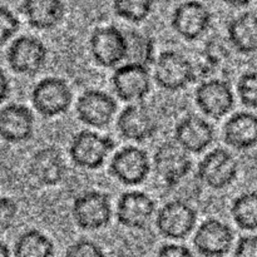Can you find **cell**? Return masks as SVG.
I'll list each match as a JSON object with an SVG mask.
<instances>
[{"label":"cell","mask_w":257,"mask_h":257,"mask_svg":"<svg viewBox=\"0 0 257 257\" xmlns=\"http://www.w3.org/2000/svg\"><path fill=\"white\" fill-rule=\"evenodd\" d=\"M196 104L203 114L213 119H220L232 110L235 95L227 80H203L195 92Z\"/></svg>","instance_id":"4fadbf2b"},{"label":"cell","mask_w":257,"mask_h":257,"mask_svg":"<svg viewBox=\"0 0 257 257\" xmlns=\"http://www.w3.org/2000/svg\"><path fill=\"white\" fill-rule=\"evenodd\" d=\"M127 39V63L150 68L155 63V42L150 35L137 30L124 32Z\"/></svg>","instance_id":"d4e9b609"},{"label":"cell","mask_w":257,"mask_h":257,"mask_svg":"<svg viewBox=\"0 0 257 257\" xmlns=\"http://www.w3.org/2000/svg\"><path fill=\"white\" fill-rule=\"evenodd\" d=\"M155 7V0H113L115 15L131 23L147 19Z\"/></svg>","instance_id":"4316f807"},{"label":"cell","mask_w":257,"mask_h":257,"mask_svg":"<svg viewBox=\"0 0 257 257\" xmlns=\"http://www.w3.org/2000/svg\"><path fill=\"white\" fill-rule=\"evenodd\" d=\"M117 113V102L112 95L99 89H88L77 102V115L80 122L93 128H104Z\"/></svg>","instance_id":"5bb4252c"},{"label":"cell","mask_w":257,"mask_h":257,"mask_svg":"<svg viewBox=\"0 0 257 257\" xmlns=\"http://www.w3.org/2000/svg\"><path fill=\"white\" fill-rule=\"evenodd\" d=\"M75 225L84 231H97L112 220L110 198L99 191H87L78 196L72 206Z\"/></svg>","instance_id":"277c9868"},{"label":"cell","mask_w":257,"mask_h":257,"mask_svg":"<svg viewBox=\"0 0 257 257\" xmlns=\"http://www.w3.org/2000/svg\"><path fill=\"white\" fill-rule=\"evenodd\" d=\"M223 140L231 148L247 151L257 146V115L251 112H237L223 125Z\"/></svg>","instance_id":"44dd1931"},{"label":"cell","mask_w":257,"mask_h":257,"mask_svg":"<svg viewBox=\"0 0 257 257\" xmlns=\"http://www.w3.org/2000/svg\"><path fill=\"white\" fill-rule=\"evenodd\" d=\"M34 133V114L24 104L12 103L0 109V140L8 143L27 142Z\"/></svg>","instance_id":"ac0fdd59"},{"label":"cell","mask_w":257,"mask_h":257,"mask_svg":"<svg viewBox=\"0 0 257 257\" xmlns=\"http://www.w3.org/2000/svg\"><path fill=\"white\" fill-rule=\"evenodd\" d=\"M196 78V69L187 57L176 50H165L156 59L155 79L162 89H186Z\"/></svg>","instance_id":"7a4b0ae2"},{"label":"cell","mask_w":257,"mask_h":257,"mask_svg":"<svg viewBox=\"0 0 257 257\" xmlns=\"http://www.w3.org/2000/svg\"><path fill=\"white\" fill-rule=\"evenodd\" d=\"M117 128L124 140L145 142L157 133L158 122L156 115L147 105L136 103L125 107L119 113Z\"/></svg>","instance_id":"9a60e30c"},{"label":"cell","mask_w":257,"mask_h":257,"mask_svg":"<svg viewBox=\"0 0 257 257\" xmlns=\"http://www.w3.org/2000/svg\"><path fill=\"white\" fill-rule=\"evenodd\" d=\"M231 216L241 230L256 231L257 191H248L237 196L231 205Z\"/></svg>","instance_id":"484cf974"},{"label":"cell","mask_w":257,"mask_h":257,"mask_svg":"<svg viewBox=\"0 0 257 257\" xmlns=\"http://www.w3.org/2000/svg\"><path fill=\"white\" fill-rule=\"evenodd\" d=\"M48 49L44 43L33 35H22L8 48L7 60L13 72L34 75L47 63Z\"/></svg>","instance_id":"ba28073f"},{"label":"cell","mask_w":257,"mask_h":257,"mask_svg":"<svg viewBox=\"0 0 257 257\" xmlns=\"http://www.w3.org/2000/svg\"><path fill=\"white\" fill-rule=\"evenodd\" d=\"M0 257H12V253H10L9 247L5 242L0 241Z\"/></svg>","instance_id":"d590c367"},{"label":"cell","mask_w":257,"mask_h":257,"mask_svg":"<svg viewBox=\"0 0 257 257\" xmlns=\"http://www.w3.org/2000/svg\"><path fill=\"white\" fill-rule=\"evenodd\" d=\"M15 257H53L54 243L42 231L28 230L17 238L14 245Z\"/></svg>","instance_id":"cb8c5ba5"},{"label":"cell","mask_w":257,"mask_h":257,"mask_svg":"<svg viewBox=\"0 0 257 257\" xmlns=\"http://www.w3.org/2000/svg\"><path fill=\"white\" fill-rule=\"evenodd\" d=\"M148 153L136 146H128L118 151L109 163V172L124 186H137L145 182L151 172Z\"/></svg>","instance_id":"9c48e42d"},{"label":"cell","mask_w":257,"mask_h":257,"mask_svg":"<svg viewBox=\"0 0 257 257\" xmlns=\"http://www.w3.org/2000/svg\"><path fill=\"white\" fill-rule=\"evenodd\" d=\"M233 257H257V235L241 237L233 251Z\"/></svg>","instance_id":"1f68e13d"},{"label":"cell","mask_w":257,"mask_h":257,"mask_svg":"<svg viewBox=\"0 0 257 257\" xmlns=\"http://www.w3.org/2000/svg\"><path fill=\"white\" fill-rule=\"evenodd\" d=\"M197 223V212L190 202L172 200L163 205L156 218L157 230L170 240H185Z\"/></svg>","instance_id":"52a82bcc"},{"label":"cell","mask_w":257,"mask_h":257,"mask_svg":"<svg viewBox=\"0 0 257 257\" xmlns=\"http://www.w3.org/2000/svg\"><path fill=\"white\" fill-rule=\"evenodd\" d=\"M175 138L177 145L188 153H201L212 145L215 131L210 122L202 117L191 114L182 118L176 125Z\"/></svg>","instance_id":"d6986e66"},{"label":"cell","mask_w":257,"mask_h":257,"mask_svg":"<svg viewBox=\"0 0 257 257\" xmlns=\"http://www.w3.org/2000/svg\"><path fill=\"white\" fill-rule=\"evenodd\" d=\"M238 176V162L225 148H215L198 163L197 177L212 190H223L235 182Z\"/></svg>","instance_id":"5b68a950"},{"label":"cell","mask_w":257,"mask_h":257,"mask_svg":"<svg viewBox=\"0 0 257 257\" xmlns=\"http://www.w3.org/2000/svg\"><path fill=\"white\" fill-rule=\"evenodd\" d=\"M212 14L203 3L187 0L175 8L171 15V27L185 40L192 42L202 37L211 27Z\"/></svg>","instance_id":"8fae6325"},{"label":"cell","mask_w":257,"mask_h":257,"mask_svg":"<svg viewBox=\"0 0 257 257\" xmlns=\"http://www.w3.org/2000/svg\"><path fill=\"white\" fill-rule=\"evenodd\" d=\"M225 4H227L228 7H232V8H243V7H247L252 0H222Z\"/></svg>","instance_id":"e575fe53"},{"label":"cell","mask_w":257,"mask_h":257,"mask_svg":"<svg viewBox=\"0 0 257 257\" xmlns=\"http://www.w3.org/2000/svg\"><path fill=\"white\" fill-rule=\"evenodd\" d=\"M237 93L245 107L257 109V70L241 75L237 83Z\"/></svg>","instance_id":"83f0119b"},{"label":"cell","mask_w":257,"mask_h":257,"mask_svg":"<svg viewBox=\"0 0 257 257\" xmlns=\"http://www.w3.org/2000/svg\"><path fill=\"white\" fill-rule=\"evenodd\" d=\"M20 22L17 15L5 5H0V45L9 42L18 33Z\"/></svg>","instance_id":"f1b7e54d"},{"label":"cell","mask_w":257,"mask_h":257,"mask_svg":"<svg viewBox=\"0 0 257 257\" xmlns=\"http://www.w3.org/2000/svg\"><path fill=\"white\" fill-rule=\"evenodd\" d=\"M29 172L43 186H57L67 176V165L60 151L54 147H44L32 156Z\"/></svg>","instance_id":"ffe728a7"},{"label":"cell","mask_w":257,"mask_h":257,"mask_svg":"<svg viewBox=\"0 0 257 257\" xmlns=\"http://www.w3.org/2000/svg\"><path fill=\"white\" fill-rule=\"evenodd\" d=\"M73 93L67 80L48 77L39 80L32 90V103L40 115L45 118L58 117L69 109Z\"/></svg>","instance_id":"3957f363"},{"label":"cell","mask_w":257,"mask_h":257,"mask_svg":"<svg viewBox=\"0 0 257 257\" xmlns=\"http://www.w3.org/2000/svg\"><path fill=\"white\" fill-rule=\"evenodd\" d=\"M233 231L227 223L217 218L203 221L193 237V245L200 255L222 257L230 252L233 243Z\"/></svg>","instance_id":"2e32d148"},{"label":"cell","mask_w":257,"mask_h":257,"mask_svg":"<svg viewBox=\"0 0 257 257\" xmlns=\"http://www.w3.org/2000/svg\"><path fill=\"white\" fill-rule=\"evenodd\" d=\"M10 94V82L4 70L0 69V103L8 99Z\"/></svg>","instance_id":"836d02e7"},{"label":"cell","mask_w":257,"mask_h":257,"mask_svg":"<svg viewBox=\"0 0 257 257\" xmlns=\"http://www.w3.org/2000/svg\"><path fill=\"white\" fill-rule=\"evenodd\" d=\"M64 257H107L103 248L97 242L82 238L73 242L65 251Z\"/></svg>","instance_id":"f546056e"},{"label":"cell","mask_w":257,"mask_h":257,"mask_svg":"<svg viewBox=\"0 0 257 257\" xmlns=\"http://www.w3.org/2000/svg\"><path fill=\"white\" fill-rule=\"evenodd\" d=\"M112 87L123 102H141L151 92L150 68L138 64H123L112 74Z\"/></svg>","instance_id":"7c38bea8"},{"label":"cell","mask_w":257,"mask_h":257,"mask_svg":"<svg viewBox=\"0 0 257 257\" xmlns=\"http://www.w3.org/2000/svg\"><path fill=\"white\" fill-rule=\"evenodd\" d=\"M156 257H193L192 251L178 243H166L158 250Z\"/></svg>","instance_id":"d6a6232c"},{"label":"cell","mask_w":257,"mask_h":257,"mask_svg":"<svg viewBox=\"0 0 257 257\" xmlns=\"http://www.w3.org/2000/svg\"><path fill=\"white\" fill-rule=\"evenodd\" d=\"M114 148L115 142L110 137L84 130L77 133L70 141L69 157L77 167L93 171L104 165Z\"/></svg>","instance_id":"6da1fadb"},{"label":"cell","mask_w":257,"mask_h":257,"mask_svg":"<svg viewBox=\"0 0 257 257\" xmlns=\"http://www.w3.org/2000/svg\"><path fill=\"white\" fill-rule=\"evenodd\" d=\"M156 211V202L142 191H127L122 193L117 205V220L128 228L142 230L150 223Z\"/></svg>","instance_id":"e0dca14e"},{"label":"cell","mask_w":257,"mask_h":257,"mask_svg":"<svg viewBox=\"0 0 257 257\" xmlns=\"http://www.w3.org/2000/svg\"><path fill=\"white\" fill-rule=\"evenodd\" d=\"M231 45L241 54L257 52V15L252 12L241 13L227 25Z\"/></svg>","instance_id":"603a6c76"},{"label":"cell","mask_w":257,"mask_h":257,"mask_svg":"<svg viewBox=\"0 0 257 257\" xmlns=\"http://www.w3.org/2000/svg\"><path fill=\"white\" fill-rule=\"evenodd\" d=\"M18 216V205L13 198L0 196V235L14 226Z\"/></svg>","instance_id":"4dcf8cb0"},{"label":"cell","mask_w":257,"mask_h":257,"mask_svg":"<svg viewBox=\"0 0 257 257\" xmlns=\"http://www.w3.org/2000/svg\"><path fill=\"white\" fill-rule=\"evenodd\" d=\"M20 9L28 24L37 30L54 29L65 14L62 0H24Z\"/></svg>","instance_id":"7402d4cb"},{"label":"cell","mask_w":257,"mask_h":257,"mask_svg":"<svg viewBox=\"0 0 257 257\" xmlns=\"http://www.w3.org/2000/svg\"><path fill=\"white\" fill-rule=\"evenodd\" d=\"M89 50L100 67L115 68L127 58L124 32L114 25L95 28L89 38Z\"/></svg>","instance_id":"8992f818"},{"label":"cell","mask_w":257,"mask_h":257,"mask_svg":"<svg viewBox=\"0 0 257 257\" xmlns=\"http://www.w3.org/2000/svg\"><path fill=\"white\" fill-rule=\"evenodd\" d=\"M153 167L156 175L165 182V185L168 188H172L183 178L190 176L192 171V161L187 151L177 143L166 142L156 150Z\"/></svg>","instance_id":"30bf717a"}]
</instances>
